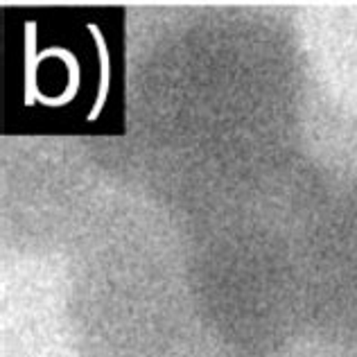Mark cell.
Here are the masks:
<instances>
[{"instance_id":"6da1fadb","label":"cell","mask_w":357,"mask_h":357,"mask_svg":"<svg viewBox=\"0 0 357 357\" xmlns=\"http://www.w3.org/2000/svg\"><path fill=\"white\" fill-rule=\"evenodd\" d=\"M66 310L79 357H238L197 274H82Z\"/></svg>"}]
</instances>
